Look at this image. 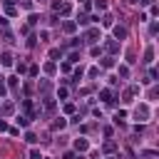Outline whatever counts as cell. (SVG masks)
<instances>
[{
    "mask_svg": "<svg viewBox=\"0 0 159 159\" xmlns=\"http://www.w3.org/2000/svg\"><path fill=\"white\" fill-rule=\"evenodd\" d=\"M75 149H77V152H85V149H87V142H85V139H77V142H75Z\"/></svg>",
    "mask_w": 159,
    "mask_h": 159,
    "instance_id": "obj_1",
    "label": "cell"
},
{
    "mask_svg": "<svg viewBox=\"0 0 159 159\" xmlns=\"http://www.w3.org/2000/svg\"><path fill=\"white\" fill-rule=\"evenodd\" d=\"M124 35H127V30H124V27H114V37H124Z\"/></svg>",
    "mask_w": 159,
    "mask_h": 159,
    "instance_id": "obj_2",
    "label": "cell"
},
{
    "mask_svg": "<svg viewBox=\"0 0 159 159\" xmlns=\"http://www.w3.org/2000/svg\"><path fill=\"white\" fill-rule=\"evenodd\" d=\"M65 124H67V122H65V119H62V117H60V119L55 122V129H62V127H65Z\"/></svg>",
    "mask_w": 159,
    "mask_h": 159,
    "instance_id": "obj_3",
    "label": "cell"
},
{
    "mask_svg": "<svg viewBox=\"0 0 159 159\" xmlns=\"http://www.w3.org/2000/svg\"><path fill=\"white\" fill-rule=\"evenodd\" d=\"M30 159H42V157H40V152H35V149H32V152H30Z\"/></svg>",
    "mask_w": 159,
    "mask_h": 159,
    "instance_id": "obj_4",
    "label": "cell"
}]
</instances>
